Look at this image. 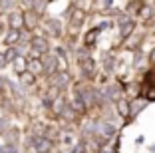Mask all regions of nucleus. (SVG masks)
<instances>
[{"instance_id": "nucleus-1", "label": "nucleus", "mask_w": 155, "mask_h": 153, "mask_svg": "<svg viewBox=\"0 0 155 153\" xmlns=\"http://www.w3.org/2000/svg\"><path fill=\"white\" fill-rule=\"evenodd\" d=\"M76 56H78V66H80L82 76L87 78V80H94L96 74H97V66H96V62H94V58L90 56V50L82 46V48L76 52Z\"/></svg>"}, {"instance_id": "nucleus-2", "label": "nucleus", "mask_w": 155, "mask_h": 153, "mask_svg": "<svg viewBox=\"0 0 155 153\" xmlns=\"http://www.w3.org/2000/svg\"><path fill=\"white\" fill-rule=\"evenodd\" d=\"M115 135V125L114 123H110L107 119H96V133H94V137H97L100 141H110L114 139Z\"/></svg>"}, {"instance_id": "nucleus-3", "label": "nucleus", "mask_w": 155, "mask_h": 153, "mask_svg": "<svg viewBox=\"0 0 155 153\" xmlns=\"http://www.w3.org/2000/svg\"><path fill=\"white\" fill-rule=\"evenodd\" d=\"M50 52V42L46 40V36H32L30 38V56L32 58H40V56Z\"/></svg>"}, {"instance_id": "nucleus-4", "label": "nucleus", "mask_w": 155, "mask_h": 153, "mask_svg": "<svg viewBox=\"0 0 155 153\" xmlns=\"http://www.w3.org/2000/svg\"><path fill=\"white\" fill-rule=\"evenodd\" d=\"M48 78H50V86L56 88V90H60V91H64L66 88H70V84H72L70 74L62 72V70H58L56 74H52V76H48Z\"/></svg>"}, {"instance_id": "nucleus-5", "label": "nucleus", "mask_w": 155, "mask_h": 153, "mask_svg": "<svg viewBox=\"0 0 155 153\" xmlns=\"http://www.w3.org/2000/svg\"><path fill=\"white\" fill-rule=\"evenodd\" d=\"M117 28H119V38L121 40H127L133 32H135V20L129 18V16H119Z\"/></svg>"}, {"instance_id": "nucleus-6", "label": "nucleus", "mask_w": 155, "mask_h": 153, "mask_svg": "<svg viewBox=\"0 0 155 153\" xmlns=\"http://www.w3.org/2000/svg\"><path fill=\"white\" fill-rule=\"evenodd\" d=\"M42 68H44V76H52L60 70V60L56 54L48 52V54L42 56Z\"/></svg>"}, {"instance_id": "nucleus-7", "label": "nucleus", "mask_w": 155, "mask_h": 153, "mask_svg": "<svg viewBox=\"0 0 155 153\" xmlns=\"http://www.w3.org/2000/svg\"><path fill=\"white\" fill-rule=\"evenodd\" d=\"M101 95L105 98L107 104H115L119 99H123V88L117 86V84H111V86H105L101 90Z\"/></svg>"}, {"instance_id": "nucleus-8", "label": "nucleus", "mask_w": 155, "mask_h": 153, "mask_svg": "<svg viewBox=\"0 0 155 153\" xmlns=\"http://www.w3.org/2000/svg\"><path fill=\"white\" fill-rule=\"evenodd\" d=\"M86 10L84 8H78V6H74L72 10H70V30H80V28L84 26V22H86Z\"/></svg>"}, {"instance_id": "nucleus-9", "label": "nucleus", "mask_w": 155, "mask_h": 153, "mask_svg": "<svg viewBox=\"0 0 155 153\" xmlns=\"http://www.w3.org/2000/svg\"><path fill=\"white\" fill-rule=\"evenodd\" d=\"M44 30H46V34L52 36V38H62V34H64L62 22H60L58 18H46L44 20Z\"/></svg>"}, {"instance_id": "nucleus-10", "label": "nucleus", "mask_w": 155, "mask_h": 153, "mask_svg": "<svg viewBox=\"0 0 155 153\" xmlns=\"http://www.w3.org/2000/svg\"><path fill=\"white\" fill-rule=\"evenodd\" d=\"M70 108L76 111V115H86L87 113V108H86V104H84V99H82V95H80V91L74 88V91H72V98H70Z\"/></svg>"}, {"instance_id": "nucleus-11", "label": "nucleus", "mask_w": 155, "mask_h": 153, "mask_svg": "<svg viewBox=\"0 0 155 153\" xmlns=\"http://www.w3.org/2000/svg\"><path fill=\"white\" fill-rule=\"evenodd\" d=\"M38 24H40V14H36L30 8L26 12H22V26L26 30H34V28H38Z\"/></svg>"}, {"instance_id": "nucleus-12", "label": "nucleus", "mask_w": 155, "mask_h": 153, "mask_svg": "<svg viewBox=\"0 0 155 153\" xmlns=\"http://www.w3.org/2000/svg\"><path fill=\"white\" fill-rule=\"evenodd\" d=\"M22 42V30H8L4 36V44L8 48H16Z\"/></svg>"}, {"instance_id": "nucleus-13", "label": "nucleus", "mask_w": 155, "mask_h": 153, "mask_svg": "<svg viewBox=\"0 0 155 153\" xmlns=\"http://www.w3.org/2000/svg\"><path fill=\"white\" fill-rule=\"evenodd\" d=\"M26 70L28 72H32L34 76H40V74H44V68H42V56L40 58H26Z\"/></svg>"}, {"instance_id": "nucleus-14", "label": "nucleus", "mask_w": 155, "mask_h": 153, "mask_svg": "<svg viewBox=\"0 0 155 153\" xmlns=\"http://www.w3.org/2000/svg\"><path fill=\"white\" fill-rule=\"evenodd\" d=\"M97 36H100V30H97V26H94V28H90V30L84 34V48H94L96 46V42H97Z\"/></svg>"}, {"instance_id": "nucleus-15", "label": "nucleus", "mask_w": 155, "mask_h": 153, "mask_svg": "<svg viewBox=\"0 0 155 153\" xmlns=\"http://www.w3.org/2000/svg\"><path fill=\"white\" fill-rule=\"evenodd\" d=\"M8 28L10 30H22V12H18V10L8 12Z\"/></svg>"}, {"instance_id": "nucleus-16", "label": "nucleus", "mask_w": 155, "mask_h": 153, "mask_svg": "<svg viewBox=\"0 0 155 153\" xmlns=\"http://www.w3.org/2000/svg\"><path fill=\"white\" fill-rule=\"evenodd\" d=\"M18 80H20V86L22 88H34L36 86V81H38V76H34L32 72H22V74H18Z\"/></svg>"}, {"instance_id": "nucleus-17", "label": "nucleus", "mask_w": 155, "mask_h": 153, "mask_svg": "<svg viewBox=\"0 0 155 153\" xmlns=\"http://www.w3.org/2000/svg\"><path fill=\"white\" fill-rule=\"evenodd\" d=\"M18 141H20V129L18 127H8L4 131V143L18 145Z\"/></svg>"}, {"instance_id": "nucleus-18", "label": "nucleus", "mask_w": 155, "mask_h": 153, "mask_svg": "<svg viewBox=\"0 0 155 153\" xmlns=\"http://www.w3.org/2000/svg\"><path fill=\"white\" fill-rule=\"evenodd\" d=\"M115 111H117V115L121 117V119H129V101L127 99H119V101H115Z\"/></svg>"}, {"instance_id": "nucleus-19", "label": "nucleus", "mask_w": 155, "mask_h": 153, "mask_svg": "<svg viewBox=\"0 0 155 153\" xmlns=\"http://www.w3.org/2000/svg\"><path fill=\"white\" fill-rule=\"evenodd\" d=\"M145 105H147V99H135L133 104H129V115L135 117L141 109H145Z\"/></svg>"}, {"instance_id": "nucleus-20", "label": "nucleus", "mask_w": 155, "mask_h": 153, "mask_svg": "<svg viewBox=\"0 0 155 153\" xmlns=\"http://www.w3.org/2000/svg\"><path fill=\"white\" fill-rule=\"evenodd\" d=\"M12 66H14V72L16 74L26 72V58H24V56H18V58L12 62Z\"/></svg>"}, {"instance_id": "nucleus-21", "label": "nucleus", "mask_w": 155, "mask_h": 153, "mask_svg": "<svg viewBox=\"0 0 155 153\" xmlns=\"http://www.w3.org/2000/svg\"><path fill=\"white\" fill-rule=\"evenodd\" d=\"M20 0H0V10H4V12H12L16 6H18Z\"/></svg>"}, {"instance_id": "nucleus-22", "label": "nucleus", "mask_w": 155, "mask_h": 153, "mask_svg": "<svg viewBox=\"0 0 155 153\" xmlns=\"http://www.w3.org/2000/svg\"><path fill=\"white\" fill-rule=\"evenodd\" d=\"M2 54H4V58H6V64H12L14 60L20 56V50L18 48H8L6 52H2Z\"/></svg>"}, {"instance_id": "nucleus-23", "label": "nucleus", "mask_w": 155, "mask_h": 153, "mask_svg": "<svg viewBox=\"0 0 155 153\" xmlns=\"http://www.w3.org/2000/svg\"><path fill=\"white\" fill-rule=\"evenodd\" d=\"M68 153H87V143L86 141H78L68 149Z\"/></svg>"}, {"instance_id": "nucleus-24", "label": "nucleus", "mask_w": 155, "mask_h": 153, "mask_svg": "<svg viewBox=\"0 0 155 153\" xmlns=\"http://www.w3.org/2000/svg\"><path fill=\"white\" fill-rule=\"evenodd\" d=\"M143 8V0H129V4H127V12H135V14H139V10Z\"/></svg>"}, {"instance_id": "nucleus-25", "label": "nucleus", "mask_w": 155, "mask_h": 153, "mask_svg": "<svg viewBox=\"0 0 155 153\" xmlns=\"http://www.w3.org/2000/svg\"><path fill=\"white\" fill-rule=\"evenodd\" d=\"M0 153H20V151H18V145L2 143V145H0Z\"/></svg>"}, {"instance_id": "nucleus-26", "label": "nucleus", "mask_w": 155, "mask_h": 153, "mask_svg": "<svg viewBox=\"0 0 155 153\" xmlns=\"http://www.w3.org/2000/svg\"><path fill=\"white\" fill-rule=\"evenodd\" d=\"M8 119H4V117H0V135H4V131L8 129Z\"/></svg>"}, {"instance_id": "nucleus-27", "label": "nucleus", "mask_w": 155, "mask_h": 153, "mask_svg": "<svg viewBox=\"0 0 155 153\" xmlns=\"http://www.w3.org/2000/svg\"><path fill=\"white\" fill-rule=\"evenodd\" d=\"M4 66H8V64H6V58H4V54L0 52V70H2Z\"/></svg>"}, {"instance_id": "nucleus-28", "label": "nucleus", "mask_w": 155, "mask_h": 153, "mask_svg": "<svg viewBox=\"0 0 155 153\" xmlns=\"http://www.w3.org/2000/svg\"><path fill=\"white\" fill-rule=\"evenodd\" d=\"M149 60H151V64H155V48L151 50V54H149Z\"/></svg>"}, {"instance_id": "nucleus-29", "label": "nucleus", "mask_w": 155, "mask_h": 153, "mask_svg": "<svg viewBox=\"0 0 155 153\" xmlns=\"http://www.w3.org/2000/svg\"><path fill=\"white\" fill-rule=\"evenodd\" d=\"M2 86H4V81L0 80V98H2V94H4V88H2Z\"/></svg>"}]
</instances>
